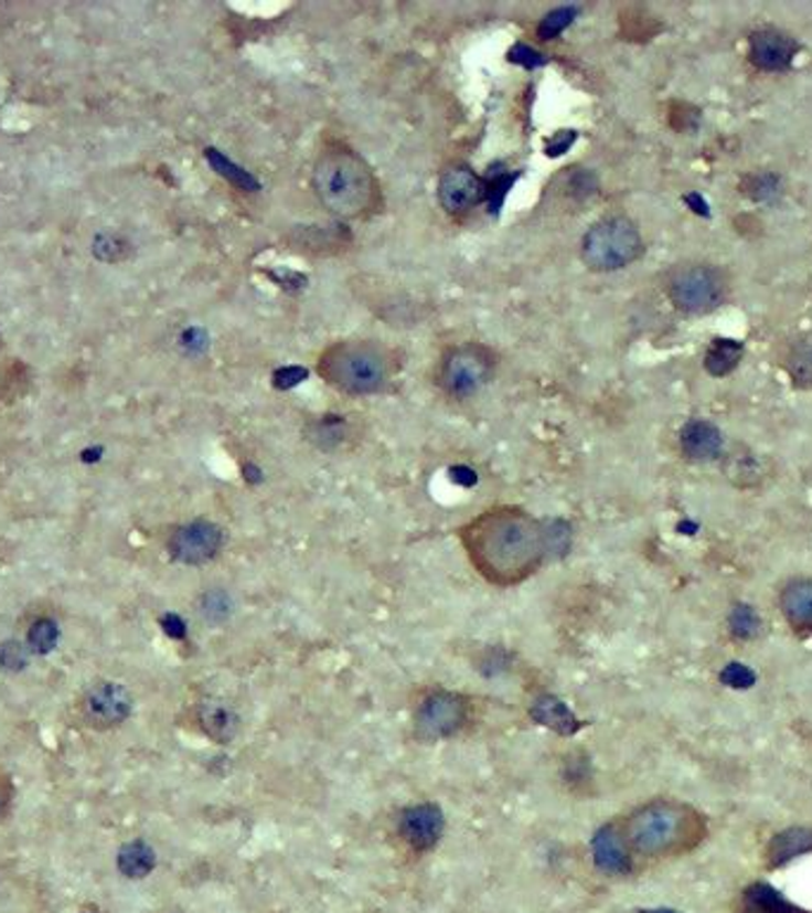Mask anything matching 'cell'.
Here are the masks:
<instances>
[{
    "mask_svg": "<svg viewBox=\"0 0 812 913\" xmlns=\"http://www.w3.org/2000/svg\"><path fill=\"white\" fill-rule=\"evenodd\" d=\"M10 797H12V790H10V785H8L6 781H0V818H3V816L8 814V807H10Z\"/></svg>",
    "mask_w": 812,
    "mask_h": 913,
    "instance_id": "cell-34",
    "label": "cell"
},
{
    "mask_svg": "<svg viewBox=\"0 0 812 913\" xmlns=\"http://www.w3.org/2000/svg\"><path fill=\"white\" fill-rule=\"evenodd\" d=\"M485 185L468 164H449L437 185V198L449 214H463L480 203Z\"/></svg>",
    "mask_w": 812,
    "mask_h": 913,
    "instance_id": "cell-12",
    "label": "cell"
},
{
    "mask_svg": "<svg viewBox=\"0 0 812 913\" xmlns=\"http://www.w3.org/2000/svg\"><path fill=\"white\" fill-rule=\"evenodd\" d=\"M632 854L659 859L680 854L701 840L698 816L677 801H649L622 826Z\"/></svg>",
    "mask_w": 812,
    "mask_h": 913,
    "instance_id": "cell-3",
    "label": "cell"
},
{
    "mask_svg": "<svg viewBox=\"0 0 812 913\" xmlns=\"http://www.w3.org/2000/svg\"><path fill=\"white\" fill-rule=\"evenodd\" d=\"M795 55V41L787 36L784 31L777 29H760L751 36V57L760 70L779 72L791 65Z\"/></svg>",
    "mask_w": 812,
    "mask_h": 913,
    "instance_id": "cell-14",
    "label": "cell"
},
{
    "mask_svg": "<svg viewBox=\"0 0 812 913\" xmlns=\"http://www.w3.org/2000/svg\"><path fill=\"white\" fill-rule=\"evenodd\" d=\"M340 440H342V422L338 420V416H333V422L319 424L314 443H323V447H333Z\"/></svg>",
    "mask_w": 812,
    "mask_h": 913,
    "instance_id": "cell-32",
    "label": "cell"
},
{
    "mask_svg": "<svg viewBox=\"0 0 812 913\" xmlns=\"http://www.w3.org/2000/svg\"><path fill=\"white\" fill-rule=\"evenodd\" d=\"M496 369L494 352L480 343H461L449 348L437 364V383L457 400L480 393L492 381Z\"/></svg>",
    "mask_w": 812,
    "mask_h": 913,
    "instance_id": "cell-6",
    "label": "cell"
},
{
    "mask_svg": "<svg viewBox=\"0 0 812 913\" xmlns=\"http://www.w3.org/2000/svg\"><path fill=\"white\" fill-rule=\"evenodd\" d=\"M632 849L624 840L622 826L606 824L591 838V859L606 875H628L632 871Z\"/></svg>",
    "mask_w": 812,
    "mask_h": 913,
    "instance_id": "cell-13",
    "label": "cell"
},
{
    "mask_svg": "<svg viewBox=\"0 0 812 913\" xmlns=\"http://www.w3.org/2000/svg\"><path fill=\"white\" fill-rule=\"evenodd\" d=\"M573 18H575V10H573V8L554 10V12L549 14V18H546V20L542 22L539 34H542L544 39H554L556 34H560V31H564V29L573 22Z\"/></svg>",
    "mask_w": 812,
    "mask_h": 913,
    "instance_id": "cell-27",
    "label": "cell"
},
{
    "mask_svg": "<svg viewBox=\"0 0 812 913\" xmlns=\"http://www.w3.org/2000/svg\"><path fill=\"white\" fill-rule=\"evenodd\" d=\"M741 913H805L768 883H756L741 896Z\"/></svg>",
    "mask_w": 812,
    "mask_h": 913,
    "instance_id": "cell-19",
    "label": "cell"
},
{
    "mask_svg": "<svg viewBox=\"0 0 812 913\" xmlns=\"http://www.w3.org/2000/svg\"><path fill=\"white\" fill-rule=\"evenodd\" d=\"M133 698L129 690L115 680H98L93 683L82 700V716L93 729H117L131 716Z\"/></svg>",
    "mask_w": 812,
    "mask_h": 913,
    "instance_id": "cell-9",
    "label": "cell"
},
{
    "mask_svg": "<svg viewBox=\"0 0 812 913\" xmlns=\"http://www.w3.org/2000/svg\"><path fill=\"white\" fill-rule=\"evenodd\" d=\"M57 638L60 630L53 618H39V622H34V626L29 628V647L39 655H49L51 649H55Z\"/></svg>",
    "mask_w": 812,
    "mask_h": 913,
    "instance_id": "cell-24",
    "label": "cell"
},
{
    "mask_svg": "<svg viewBox=\"0 0 812 913\" xmlns=\"http://www.w3.org/2000/svg\"><path fill=\"white\" fill-rule=\"evenodd\" d=\"M729 628L737 638L748 640V638H756L758 630H760V616L754 612V607L748 605H737L729 614Z\"/></svg>",
    "mask_w": 812,
    "mask_h": 913,
    "instance_id": "cell-25",
    "label": "cell"
},
{
    "mask_svg": "<svg viewBox=\"0 0 812 913\" xmlns=\"http://www.w3.org/2000/svg\"><path fill=\"white\" fill-rule=\"evenodd\" d=\"M461 545L478 574L499 587H513L570 548L568 523L537 519L519 507H496L461 529Z\"/></svg>",
    "mask_w": 812,
    "mask_h": 913,
    "instance_id": "cell-1",
    "label": "cell"
},
{
    "mask_svg": "<svg viewBox=\"0 0 812 913\" xmlns=\"http://www.w3.org/2000/svg\"><path fill=\"white\" fill-rule=\"evenodd\" d=\"M642 234L628 216H606L591 224L583 238V259L595 272L624 269L642 257Z\"/></svg>",
    "mask_w": 812,
    "mask_h": 913,
    "instance_id": "cell-5",
    "label": "cell"
},
{
    "mask_svg": "<svg viewBox=\"0 0 812 913\" xmlns=\"http://www.w3.org/2000/svg\"><path fill=\"white\" fill-rule=\"evenodd\" d=\"M530 719L558 735H573L580 729V721L573 714V709L564 700L554 698V694H542V698L530 704Z\"/></svg>",
    "mask_w": 812,
    "mask_h": 913,
    "instance_id": "cell-16",
    "label": "cell"
},
{
    "mask_svg": "<svg viewBox=\"0 0 812 913\" xmlns=\"http://www.w3.org/2000/svg\"><path fill=\"white\" fill-rule=\"evenodd\" d=\"M741 352H744V348H741V343H737V340H729V338L715 340V343L708 350V354H706V369L710 371L713 376H725V374H729L734 367L739 364Z\"/></svg>",
    "mask_w": 812,
    "mask_h": 913,
    "instance_id": "cell-22",
    "label": "cell"
},
{
    "mask_svg": "<svg viewBox=\"0 0 812 913\" xmlns=\"http://www.w3.org/2000/svg\"><path fill=\"white\" fill-rule=\"evenodd\" d=\"M393 352L373 340H342L319 358L321 379L348 395L385 391L395 376Z\"/></svg>",
    "mask_w": 812,
    "mask_h": 913,
    "instance_id": "cell-4",
    "label": "cell"
},
{
    "mask_svg": "<svg viewBox=\"0 0 812 913\" xmlns=\"http://www.w3.org/2000/svg\"><path fill=\"white\" fill-rule=\"evenodd\" d=\"M639 913H680L673 909H647V911H639Z\"/></svg>",
    "mask_w": 812,
    "mask_h": 913,
    "instance_id": "cell-35",
    "label": "cell"
},
{
    "mask_svg": "<svg viewBox=\"0 0 812 913\" xmlns=\"http://www.w3.org/2000/svg\"><path fill=\"white\" fill-rule=\"evenodd\" d=\"M812 852V828H789L784 832L774 835V840L768 847V861L772 869L784 866L795 857H803Z\"/></svg>",
    "mask_w": 812,
    "mask_h": 913,
    "instance_id": "cell-18",
    "label": "cell"
},
{
    "mask_svg": "<svg viewBox=\"0 0 812 913\" xmlns=\"http://www.w3.org/2000/svg\"><path fill=\"white\" fill-rule=\"evenodd\" d=\"M682 453L696 461H710L723 453V433L715 424L694 420L680 433Z\"/></svg>",
    "mask_w": 812,
    "mask_h": 913,
    "instance_id": "cell-15",
    "label": "cell"
},
{
    "mask_svg": "<svg viewBox=\"0 0 812 913\" xmlns=\"http://www.w3.org/2000/svg\"><path fill=\"white\" fill-rule=\"evenodd\" d=\"M471 716V704L459 692L432 690L416 707L414 729L424 740H447L463 731Z\"/></svg>",
    "mask_w": 812,
    "mask_h": 913,
    "instance_id": "cell-8",
    "label": "cell"
},
{
    "mask_svg": "<svg viewBox=\"0 0 812 913\" xmlns=\"http://www.w3.org/2000/svg\"><path fill=\"white\" fill-rule=\"evenodd\" d=\"M397 832L402 842L409 847L414 854H426L442 840L445 814L437 804L430 801L414 804V807L402 811Z\"/></svg>",
    "mask_w": 812,
    "mask_h": 913,
    "instance_id": "cell-11",
    "label": "cell"
},
{
    "mask_svg": "<svg viewBox=\"0 0 812 913\" xmlns=\"http://www.w3.org/2000/svg\"><path fill=\"white\" fill-rule=\"evenodd\" d=\"M169 554L177 562L200 566L212 562L214 556L224 548V531L216 523L197 519L191 523H183L169 535Z\"/></svg>",
    "mask_w": 812,
    "mask_h": 913,
    "instance_id": "cell-10",
    "label": "cell"
},
{
    "mask_svg": "<svg viewBox=\"0 0 812 913\" xmlns=\"http://www.w3.org/2000/svg\"><path fill=\"white\" fill-rule=\"evenodd\" d=\"M319 203L342 220H362L378 205L381 189L364 158L352 150H328L311 172Z\"/></svg>",
    "mask_w": 812,
    "mask_h": 913,
    "instance_id": "cell-2",
    "label": "cell"
},
{
    "mask_svg": "<svg viewBox=\"0 0 812 913\" xmlns=\"http://www.w3.org/2000/svg\"><path fill=\"white\" fill-rule=\"evenodd\" d=\"M0 663L6 669H22L26 663V652L20 643H6L0 647Z\"/></svg>",
    "mask_w": 812,
    "mask_h": 913,
    "instance_id": "cell-31",
    "label": "cell"
},
{
    "mask_svg": "<svg viewBox=\"0 0 812 913\" xmlns=\"http://www.w3.org/2000/svg\"><path fill=\"white\" fill-rule=\"evenodd\" d=\"M720 680L727 688L748 690L756 683V673L748 667H744V663H727L725 671L720 673Z\"/></svg>",
    "mask_w": 812,
    "mask_h": 913,
    "instance_id": "cell-26",
    "label": "cell"
},
{
    "mask_svg": "<svg viewBox=\"0 0 812 913\" xmlns=\"http://www.w3.org/2000/svg\"><path fill=\"white\" fill-rule=\"evenodd\" d=\"M782 609L791 626L795 628L812 626V578L793 581L784 587Z\"/></svg>",
    "mask_w": 812,
    "mask_h": 913,
    "instance_id": "cell-20",
    "label": "cell"
},
{
    "mask_svg": "<svg viewBox=\"0 0 812 913\" xmlns=\"http://www.w3.org/2000/svg\"><path fill=\"white\" fill-rule=\"evenodd\" d=\"M729 476L737 478L739 484H746V478L758 476V461L754 457H734L729 464Z\"/></svg>",
    "mask_w": 812,
    "mask_h": 913,
    "instance_id": "cell-30",
    "label": "cell"
},
{
    "mask_svg": "<svg viewBox=\"0 0 812 913\" xmlns=\"http://www.w3.org/2000/svg\"><path fill=\"white\" fill-rule=\"evenodd\" d=\"M667 293L670 300H673L682 312L708 315L723 305L727 286L723 274L717 269L706 265H690L670 276Z\"/></svg>",
    "mask_w": 812,
    "mask_h": 913,
    "instance_id": "cell-7",
    "label": "cell"
},
{
    "mask_svg": "<svg viewBox=\"0 0 812 913\" xmlns=\"http://www.w3.org/2000/svg\"><path fill=\"white\" fill-rule=\"evenodd\" d=\"M162 628L169 638L183 640L185 638V624L179 614H164L162 616Z\"/></svg>",
    "mask_w": 812,
    "mask_h": 913,
    "instance_id": "cell-33",
    "label": "cell"
},
{
    "mask_svg": "<svg viewBox=\"0 0 812 913\" xmlns=\"http://www.w3.org/2000/svg\"><path fill=\"white\" fill-rule=\"evenodd\" d=\"M233 605L231 595L226 591H207L200 597V614L207 618L210 624H222L231 616Z\"/></svg>",
    "mask_w": 812,
    "mask_h": 913,
    "instance_id": "cell-23",
    "label": "cell"
},
{
    "mask_svg": "<svg viewBox=\"0 0 812 913\" xmlns=\"http://www.w3.org/2000/svg\"><path fill=\"white\" fill-rule=\"evenodd\" d=\"M791 376L801 383H812V348L795 352L791 360Z\"/></svg>",
    "mask_w": 812,
    "mask_h": 913,
    "instance_id": "cell-29",
    "label": "cell"
},
{
    "mask_svg": "<svg viewBox=\"0 0 812 913\" xmlns=\"http://www.w3.org/2000/svg\"><path fill=\"white\" fill-rule=\"evenodd\" d=\"M197 721L205 735L218 742V745H226V742H231L238 733V714L228 704L218 700L200 702Z\"/></svg>",
    "mask_w": 812,
    "mask_h": 913,
    "instance_id": "cell-17",
    "label": "cell"
},
{
    "mask_svg": "<svg viewBox=\"0 0 812 913\" xmlns=\"http://www.w3.org/2000/svg\"><path fill=\"white\" fill-rule=\"evenodd\" d=\"M117 863L119 871L127 878H146L154 869V863H158V857H154V849L148 842L133 840L119 849Z\"/></svg>",
    "mask_w": 812,
    "mask_h": 913,
    "instance_id": "cell-21",
    "label": "cell"
},
{
    "mask_svg": "<svg viewBox=\"0 0 812 913\" xmlns=\"http://www.w3.org/2000/svg\"><path fill=\"white\" fill-rule=\"evenodd\" d=\"M746 191L751 198L756 200H768L774 198L779 191V181L772 174H760V177H751L746 183Z\"/></svg>",
    "mask_w": 812,
    "mask_h": 913,
    "instance_id": "cell-28",
    "label": "cell"
}]
</instances>
